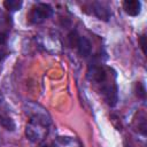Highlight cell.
<instances>
[{
  "label": "cell",
  "mask_w": 147,
  "mask_h": 147,
  "mask_svg": "<svg viewBox=\"0 0 147 147\" xmlns=\"http://www.w3.org/2000/svg\"><path fill=\"white\" fill-rule=\"evenodd\" d=\"M47 125L48 122L40 119H30V123L25 127V134L28 139L33 142L42 140L45 134L47 133Z\"/></svg>",
  "instance_id": "obj_1"
},
{
  "label": "cell",
  "mask_w": 147,
  "mask_h": 147,
  "mask_svg": "<svg viewBox=\"0 0 147 147\" xmlns=\"http://www.w3.org/2000/svg\"><path fill=\"white\" fill-rule=\"evenodd\" d=\"M53 14V9L47 3H37L32 10L30 11L29 18L32 23L34 24H39L41 22H44L46 18H48L51 15Z\"/></svg>",
  "instance_id": "obj_2"
},
{
  "label": "cell",
  "mask_w": 147,
  "mask_h": 147,
  "mask_svg": "<svg viewBox=\"0 0 147 147\" xmlns=\"http://www.w3.org/2000/svg\"><path fill=\"white\" fill-rule=\"evenodd\" d=\"M87 77L93 80V82H96V83H103L107 78V74L105 71V69L100 65H92L90 69H88V74H87Z\"/></svg>",
  "instance_id": "obj_3"
},
{
  "label": "cell",
  "mask_w": 147,
  "mask_h": 147,
  "mask_svg": "<svg viewBox=\"0 0 147 147\" xmlns=\"http://www.w3.org/2000/svg\"><path fill=\"white\" fill-rule=\"evenodd\" d=\"M123 8L130 16H137L141 10V2L138 0H126L123 2Z\"/></svg>",
  "instance_id": "obj_4"
},
{
  "label": "cell",
  "mask_w": 147,
  "mask_h": 147,
  "mask_svg": "<svg viewBox=\"0 0 147 147\" xmlns=\"http://www.w3.org/2000/svg\"><path fill=\"white\" fill-rule=\"evenodd\" d=\"M93 13L96 15V17H99L100 20H103V21H108V18L110 17L109 8L105 3H101V2L93 3Z\"/></svg>",
  "instance_id": "obj_5"
},
{
  "label": "cell",
  "mask_w": 147,
  "mask_h": 147,
  "mask_svg": "<svg viewBox=\"0 0 147 147\" xmlns=\"http://www.w3.org/2000/svg\"><path fill=\"white\" fill-rule=\"evenodd\" d=\"M102 92L105 94V98L107 100V102L110 106H115L117 102V92H116V87L113 85H105L102 87Z\"/></svg>",
  "instance_id": "obj_6"
},
{
  "label": "cell",
  "mask_w": 147,
  "mask_h": 147,
  "mask_svg": "<svg viewBox=\"0 0 147 147\" xmlns=\"http://www.w3.org/2000/svg\"><path fill=\"white\" fill-rule=\"evenodd\" d=\"M77 49H78V53L82 55V56H88L91 54V42L87 38L85 37H79V40H78V44H77Z\"/></svg>",
  "instance_id": "obj_7"
},
{
  "label": "cell",
  "mask_w": 147,
  "mask_h": 147,
  "mask_svg": "<svg viewBox=\"0 0 147 147\" xmlns=\"http://www.w3.org/2000/svg\"><path fill=\"white\" fill-rule=\"evenodd\" d=\"M3 6L9 11H16V10H20L21 9L22 1H20V0H6L3 2Z\"/></svg>",
  "instance_id": "obj_8"
},
{
  "label": "cell",
  "mask_w": 147,
  "mask_h": 147,
  "mask_svg": "<svg viewBox=\"0 0 147 147\" xmlns=\"http://www.w3.org/2000/svg\"><path fill=\"white\" fill-rule=\"evenodd\" d=\"M0 124L8 131H14L15 130V123L13 121V118H10L9 116H2L0 117Z\"/></svg>",
  "instance_id": "obj_9"
},
{
  "label": "cell",
  "mask_w": 147,
  "mask_h": 147,
  "mask_svg": "<svg viewBox=\"0 0 147 147\" xmlns=\"http://www.w3.org/2000/svg\"><path fill=\"white\" fill-rule=\"evenodd\" d=\"M136 94H137V96L140 98V99H145V96H146V88H145V85H144L142 83H140V82H138V83L136 84Z\"/></svg>",
  "instance_id": "obj_10"
},
{
  "label": "cell",
  "mask_w": 147,
  "mask_h": 147,
  "mask_svg": "<svg viewBox=\"0 0 147 147\" xmlns=\"http://www.w3.org/2000/svg\"><path fill=\"white\" fill-rule=\"evenodd\" d=\"M69 44L72 46V47H76L77 46V44H78V40H79V36H78V33L76 32V31H71L70 33H69Z\"/></svg>",
  "instance_id": "obj_11"
},
{
  "label": "cell",
  "mask_w": 147,
  "mask_h": 147,
  "mask_svg": "<svg viewBox=\"0 0 147 147\" xmlns=\"http://www.w3.org/2000/svg\"><path fill=\"white\" fill-rule=\"evenodd\" d=\"M145 39H146V37H145V34H142V36H140V38H139V42H140V47H141V49H142V52H144V53H146V49H145V46H146V44H145Z\"/></svg>",
  "instance_id": "obj_12"
},
{
  "label": "cell",
  "mask_w": 147,
  "mask_h": 147,
  "mask_svg": "<svg viewBox=\"0 0 147 147\" xmlns=\"http://www.w3.org/2000/svg\"><path fill=\"white\" fill-rule=\"evenodd\" d=\"M7 34L5 32H0V45H5L7 42Z\"/></svg>",
  "instance_id": "obj_13"
},
{
  "label": "cell",
  "mask_w": 147,
  "mask_h": 147,
  "mask_svg": "<svg viewBox=\"0 0 147 147\" xmlns=\"http://www.w3.org/2000/svg\"><path fill=\"white\" fill-rule=\"evenodd\" d=\"M6 55H7V53H6V52H3L2 49H0V61H1Z\"/></svg>",
  "instance_id": "obj_14"
},
{
  "label": "cell",
  "mask_w": 147,
  "mask_h": 147,
  "mask_svg": "<svg viewBox=\"0 0 147 147\" xmlns=\"http://www.w3.org/2000/svg\"><path fill=\"white\" fill-rule=\"evenodd\" d=\"M3 21H5V15H3V13L0 10V24H1Z\"/></svg>",
  "instance_id": "obj_15"
},
{
  "label": "cell",
  "mask_w": 147,
  "mask_h": 147,
  "mask_svg": "<svg viewBox=\"0 0 147 147\" xmlns=\"http://www.w3.org/2000/svg\"><path fill=\"white\" fill-rule=\"evenodd\" d=\"M40 147H53V146H51V145H42V146H40Z\"/></svg>",
  "instance_id": "obj_16"
}]
</instances>
